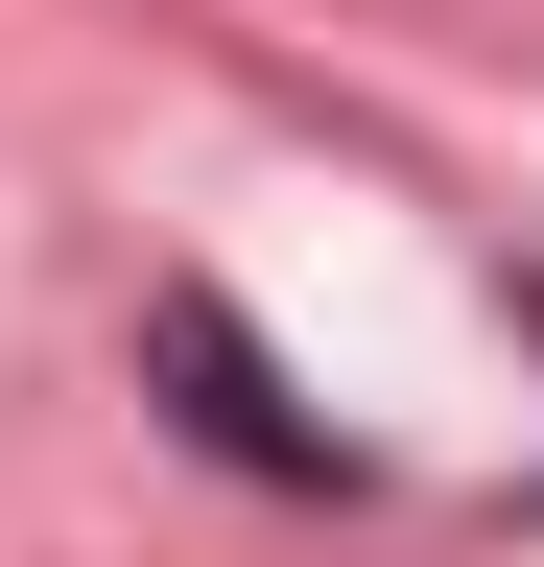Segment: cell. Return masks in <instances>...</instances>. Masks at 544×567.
Listing matches in <instances>:
<instances>
[{"label":"cell","instance_id":"cell-1","mask_svg":"<svg viewBox=\"0 0 544 567\" xmlns=\"http://www.w3.org/2000/svg\"><path fill=\"white\" fill-rule=\"evenodd\" d=\"M143 354H166V379H189V425H214V450H237V473H285V496H356V450H331V425H308L285 379H260V331L214 308V284H166V308H143Z\"/></svg>","mask_w":544,"mask_h":567}]
</instances>
